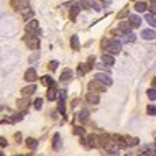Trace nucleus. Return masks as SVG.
I'll use <instances>...</instances> for the list:
<instances>
[{"label": "nucleus", "mask_w": 156, "mask_h": 156, "mask_svg": "<svg viewBox=\"0 0 156 156\" xmlns=\"http://www.w3.org/2000/svg\"><path fill=\"white\" fill-rule=\"evenodd\" d=\"M76 120L81 122V123H86V122H89V112H87V110H81Z\"/></svg>", "instance_id": "nucleus-23"}, {"label": "nucleus", "mask_w": 156, "mask_h": 156, "mask_svg": "<svg viewBox=\"0 0 156 156\" xmlns=\"http://www.w3.org/2000/svg\"><path fill=\"white\" fill-rule=\"evenodd\" d=\"M99 2H100V5H102V7H108L112 3V0H99Z\"/></svg>", "instance_id": "nucleus-42"}, {"label": "nucleus", "mask_w": 156, "mask_h": 156, "mask_svg": "<svg viewBox=\"0 0 156 156\" xmlns=\"http://www.w3.org/2000/svg\"><path fill=\"white\" fill-rule=\"evenodd\" d=\"M105 89H107V86H104V84L100 81H97L95 77L89 82V90H92V92H97V94H99V92H104Z\"/></svg>", "instance_id": "nucleus-4"}, {"label": "nucleus", "mask_w": 156, "mask_h": 156, "mask_svg": "<svg viewBox=\"0 0 156 156\" xmlns=\"http://www.w3.org/2000/svg\"><path fill=\"white\" fill-rule=\"evenodd\" d=\"M95 79H97V81H100L104 86H107V87H110L112 84H113L112 77H110L107 73H97V74H95Z\"/></svg>", "instance_id": "nucleus-6"}, {"label": "nucleus", "mask_w": 156, "mask_h": 156, "mask_svg": "<svg viewBox=\"0 0 156 156\" xmlns=\"http://www.w3.org/2000/svg\"><path fill=\"white\" fill-rule=\"evenodd\" d=\"M22 16H23V20H30L33 16V10L31 8H27L25 12H22Z\"/></svg>", "instance_id": "nucleus-32"}, {"label": "nucleus", "mask_w": 156, "mask_h": 156, "mask_svg": "<svg viewBox=\"0 0 156 156\" xmlns=\"http://www.w3.org/2000/svg\"><path fill=\"white\" fill-rule=\"evenodd\" d=\"M145 20L151 25V27H156V18H154L153 13H146V15H145Z\"/></svg>", "instance_id": "nucleus-29"}, {"label": "nucleus", "mask_w": 156, "mask_h": 156, "mask_svg": "<svg viewBox=\"0 0 156 156\" xmlns=\"http://www.w3.org/2000/svg\"><path fill=\"white\" fill-rule=\"evenodd\" d=\"M148 10H150V13L156 15V0H151V3L148 5Z\"/></svg>", "instance_id": "nucleus-36"}, {"label": "nucleus", "mask_w": 156, "mask_h": 156, "mask_svg": "<svg viewBox=\"0 0 156 156\" xmlns=\"http://www.w3.org/2000/svg\"><path fill=\"white\" fill-rule=\"evenodd\" d=\"M0 156H5V154H3V153H2V151H0Z\"/></svg>", "instance_id": "nucleus-47"}, {"label": "nucleus", "mask_w": 156, "mask_h": 156, "mask_svg": "<svg viewBox=\"0 0 156 156\" xmlns=\"http://www.w3.org/2000/svg\"><path fill=\"white\" fill-rule=\"evenodd\" d=\"M38 28H40V23H38V20H30L28 22V25L25 27V30H27V33H40L38 31Z\"/></svg>", "instance_id": "nucleus-11"}, {"label": "nucleus", "mask_w": 156, "mask_h": 156, "mask_svg": "<svg viewBox=\"0 0 156 156\" xmlns=\"http://www.w3.org/2000/svg\"><path fill=\"white\" fill-rule=\"evenodd\" d=\"M90 69H92V66H89V64H79V66H77V73H79V76H84L86 73H89Z\"/></svg>", "instance_id": "nucleus-25"}, {"label": "nucleus", "mask_w": 156, "mask_h": 156, "mask_svg": "<svg viewBox=\"0 0 156 156\" xmlns=\"http://www.w3.org/2000/svg\"><path fill=\"white\" fill-rule=\"evenodd\" d=\"M100 48H102L104 53L117 56V54L122 51V43L117 41V40H112V38H104V40L100 41Z\"/></svg>", "instance_id": "nucleus-1"}, {"label": "nucleus", "mask_w": 156, "mask_h": 156, "mask_svg": "<svg viewBox=\"0 0 156 156\" xmlns=\"http://www.w3.org/2000/svg\"><path fill=\"white\" fill-rule=\"evenodd\" d=\"M146 95H148V99L151 100V102H154V100H156V90L154 89H148V90H146Z\"/></svg>", "instance_id": "nucleus-33"}, {"label": "nucleus", "mask_w": 156, "mask_h": 156, "mask_svg": "<svg viewBox=\"0 0 156 156\" xmlns=\"http://www.w3.org/2000/svg\"><path fill=\"white\" fill-rule=\"evenodd\" d=\"M71 48H73L74 51H79V49H81V41H79V36L77 35L71 36Z\"/></svg>", "instance_id": "nucleus-22"}, {"label": "nucleus", "mask_w": 156, "mask_h": 156, "mask_svg": "<svg viewBox=\"0 0 156 156\" xmlns=\"http://www.w3.org/2000/svg\"><path fill=\"white\" fill-rule=\"evenodd\" d=\"M86 100L89 104H92V105H97L100 102V97H99V94H97V92H92V90H89L86 94Z\"/></svg>", "instance_id": "nucleus-10"}, {"label": "nucleus", "mask_w": 156, "mask_h": 156, "mask_svg": "<svg viewBox=\"0 0 156 156\" xmlns=\"http://www.w3.org/2000/svg\"><path fill=\"white\" fill-rule=\"evenodd\" d=\"M146 113H148V115H156V105H153V104H150L148 107H146Z\"/></svg>", "instance_id": "nucleus-34"}, {"label": "nucleus", "mask_w": 156, "mask_h": 156, "mask_svg": "<svg viewBox=\"0 0 156 156\" xmlns=\"http://www.w3.org/2000/svg\"><path fill=\"white\" fill-rule=\"evenodd\" d=\"M16 104H18V108H20V110H27L28 105H30V100H28V97H23V99H20Z\"/></svg>", "instance_id": "nucleus-24"}, {"label": "nucleus", "mask_w": 156, "mask_h": 156, "mask_svg": "<svg viewBox=\"0 0 156 156\" xmlns=\"http://www.w3.org/2000/svg\"><path fill=\"white\" fill-rule=\"evenodd\" d=\"M86 146H89V148H99V146H100L99 135H94V133H90L89 136H87V140H86Z\"/></svg>", "instance_id": "nucleus-5"}, {"label": "nucleus", "mask_w": 156, "mask_h": 156, "mask_svg": "<svg viewBox=\"0 0 156 156\" xmlns=\"http://www.w3.org/2000/svg\"><path fill=\"white\" fill-rule=\"evenodd\" d=\"M126 143H128V146H136L140 140L138 138H133V136H126Z\"/></svg>", "instance_id": "nucleus-31"}, {"label": "nucleus", "mask_w": 156, "mask_h": 156, "mask_svg": "<svg viewBox=\"0 0 156 156\" xmlns=\"http://www.w3.org/2000/svg\"><path fill=\"white\" fill-rule=\"evenodd\" d=\"M10 7L13 8L15 12H25L27 8H30V2L28 0H10Z\"/></svg>", "instance_id": "nucleus-3"}, {"label": "nucleus", "mask_w": 156, "mask_h": 156, "mask_svg": "<svg viewBox=\"0 0 156 156\" xmlns=\"http://www.w3.org/2000/svg\"><path fill=\"white\" fill-rule=\"evenodd\" d=\"M61 145H62V141H61V135L59 133H54L53 135V150H59L61 148Z\"/></svg>", "instance_id": "nucleus-20"}, {"label": "nucleus", "mask_w": 156, "mask_h": 156, "mask_svg": "<svg viewBox=\"0 0 156 156\" xmlns=\"http://www.w3.org/2000/svg\"><path fill=\"white\" fill-rule=\"evenodd\" d=\"M73 77H74L73 69H64V71L61 73V76H59V81L64 82V84H69L71 81H73Z\"/></svg>", "instance_id": "nucleus-7"}, {"label": "nucleus", "mask_w": 156, "mask_h": 156, "mask_svg": "<svg viewBox=\"0 0 156 156\" xmlns=\"http://www.w3.org/2000/svg\"><path fill=\"white\" fill-rule=\"evenodd\" d=\"M36 77H38V74H36V69H35V67H28V69L25 71V81L35 82Z\"/></svg>", "instance_id": "nucleus-9"}, {"label": "nucleus", "mask_w": 156, "mask_h": 156, "mask_svg": "<svg viewBox=\"0 0 156 156\" xmlns=\"http://www.w3.org/2000/svg\"><path fill=\"white\" fill-rule=\"evenodd\" d=\"M135 12H140V13H143V12L148 10V3L146 2H141V0H138V2H135Z\"/></svg>", "instance_id": "nucleus-18"}, {"label": "nucleus", "mask_w": 156, "mask_h": 156, "mask_svg": "<svg viewBox=\"0 0 156 156\" xmlns=\"http://www.w3.org/2000/svg\"><path fill=\"white\" fill-rule=\"evenodd\" d=\"M141 38L146 41H151L156 38V33H154V30H141Z\"/></svg>", "instance_id": "nucleus-17"}, {"label": "nucleus", "mask_w": 156, "mask_h": 156, "mask_svg": "<svg viewBox=\"0 0 156 156\" xmlns=\"http://www.w3.org/2000/svg\"><path fill=\"white\" fill-rule=\"evenodd\" d=\"M23 41L28 48L33 49V51H38V49H40V38H38L36 33H25Z\"/></svg>", "instance_id": "nucleus-2"}, {"label": "nucleus", "mask_w": 156, "mask_h": 156, "mask_svg": "<svg viewBox=\"0 0 156 156\" xmlns=\"http://www.w3.org/2000/svg\"><path fill=\"white\" fill-rule=\"evenodd\" d=\"M79 12H81V5H79V3H73V5L69 7V20L71 22H76Z\"/></svg>", "instance_id": "nucleus-8"}, {"label": "nucleus", "mask_w": 156, "mask_h": 156, "mask_svg": "<svg viewBox=\"0 0 156 156\" xmlns=\"http://www.w3.org/2000/svg\"><path fill=\"white\" fill-rule=\"evenodd\" d=\"M58 64H59V62H58V61H51V62H49V71H56L58 69Z\"/></svg>", "instance_id": "nucleus-38"}, {"label": "nucleus", "mask_w": 156, "mask_h": 156, "mask_svg": "<svg viewBox=\"0 0 156 156\" xmlns=\"http://www.w3.org/2000/svg\"><path fill=\"white\" fill-rule=\"evenodd\" d=\"M112 140L117 143L119 148H126L128 143H126V136H122V135H112Z\"/></svg>", "instance_id": "nucleus-12"}, {"label": "nucleus", "mask_w": 156, "mask_h": 156, "mask_svg": "<svg viewBox=\"0 0 156 156\" xmlns=\"http://www.w3.org/2000/svg\"><path fill=\"white\" fill-rule=\"evenodd\" d=\"M36 58H38V51H36V53H33V56L30 58V61H35V59H36Z\"/></svg>", "instance_id": "nucleus-45"}, {"label": "nucleus", "mask_w": 156, "mask_h": 156, "mask_svg": "<svg viewBox=\"0 0 156 156\" xmlns=\"http://www.w3.org/2000/svg\"><path fill=\"white\" fill-rule=\"evenodd\" d=\"M41 82H43L46 87H54V86H56V84H54V81H53V77H51V76H44V77L41 79Z\"/></svg>", "instance_id": "nucleus-26"}, {"label": "nucleus", "mask_w": 156, "mask_h": 156, "mask_svg": "<svg viewBox=\"0 0 156 156\" xmlns=\"http://www.w3.org/2000/svg\"><path fill=\"white\" fill-rule=\"evenodd\" d=\"M27 146L30 150H36V146H38V141L35 140V138H27Z\"/></svg>", "instance_id": "nucleus-28"}, {"label": "nucleus", "mask_w": 156, "mask_h": 156, "mask_svg": "<svg viewBox=\"0 0 156 156\" xmlns=\"http://www.w3.org/2000/svg\"><path fill=\"white\" fill-rule=\"evenodd\" d=\"M22 119H23V117H22V113H15V115H13V119H12V122H20Z\"/></svg>", "instance_id": "nucleus-40"}, {"label": "nucleus", "mask_w": 156, "mask_h": 156, "mask_svg": "<svg viewBox=\"0 0 156 156\" xmlns=\"http://www.w3.org/2000/svg\"><path fill=\"white\" fill-rule=\"evenodd\" d=\"M151 86H153V89H156V77L153 79V81H151Z\"/></svg>", "instance_id": "nucleus-46"}, {"label": "nucleus", "mask_w": 156, "mask_h": 156, "mask_svg": "<svg viewBox=\"0 0 156 156\" xmlns=\"http://www.w3.org/2000/svg\"><path fill=\"white\" fill-rule=\"evenodd\" d=\"M35 90H36V86H27V87H23L22 89V95L23 97H30V95H33L35 94Z\"/></svg>", "instance_id": "nucleus-21"}, {"label": "nucleus", "mask_w": 156, "mask_h": 156, "mask_svg": "<svg viewBox=\"0 0 156 156\" xmlns=\"http://www.w3.org/2000/svg\"><path fill=\"white\" fill-rule=\"evenodd\" d=\"M100 59H102V62H104L105 66H113V64H115V56H113V54L104 53Z\"/></svg>", "instance_id": "nucleus-16"}, {"label": "nucleus", "mask_w": 156, "mask_h": 156, "mask_svg": "<svg viewBox=\"0 0 156 156\" xmlns=\"http://www.w3.org/2000/svg\"><path fill=\"white\" fill-rule=\"evenodd\" d=\"M15 140L18 141V143L22 141V133H16V135H15Z\"/></svg>", "instance_id": "nucleus-44"}, {"label": "nucleus", "mask_w": 156, "mask_h": 156, "mask_svg": "<svg viewBox=\"0 0 156 156\" xmlns=\"http://www.w3.org/2000/svg\"><path fill=\"white\" fill-rule=\"evenodd\" d=\"M123 41H125V43H135V41H136V36H135L133 33H130V35L123 36Z\"/></svg>", "instance_id": "nucleus-30"}, {"label": "nucleus", "mask_w": 156, "mask_h": 156, "mask_svg": "<svg viewBox=\"0 0 156 156\" xmlns=\"http://www.w3.org/2000/svg\"><path fill=\"white\" fill-rule=\"evenodd\" d=\"M16 156H23V154H16Z\"/></svg>", "instance_id": "nucleus-49"}, {"label": "nucleus", "mask_w": 156, "mask_h": 156, "mask_svg": "<svg viewBox=\"0 0 156 156\" xmlns=\"http://www.w3.org/2000/svg\"><path fill=\"white\" fill-rule=\"evenodd\" d=\"M117 28H119V30L123 33V36H125V35H130V33H132V30H133V27L130 25V22H120Z\"/></svg>", "instance_id": "nucleus-14"}, {"label": "nucleus", "mask_w": 156, "mask_h": 156, "mask_svg": "<svg viewBox=\"0 0 156 156\" xmlns=\"http://www.w3.org/2000/svg\"><path fill=\"white\" fill-rule=\"evenodd\" d=\"M128 15H130V13H128V7H125L123 10H122V12H120V13L117 15V16H119V18L122 20V18H125V16H128Z\"/></svg>", "instance_id": "nucleus-37"}, {"label": "nucleus", "mask_w": 156, "mask_h": 156, "mask_svg": "<svg viewBox=\"0 0 156 156\" xmlns=\"http://www.w3.org/2000/svg\"><path fill=\"white\" fill-rule=\"evenodd\" d=\"M7 145H8V143H7V140H5L3 136H0V148H5Z\"/></svg>", "instance_id": "nucleus-41"}, {"label": "nucleus", "mask_w": 156, "mask_h": 156, "mask_svg": "<svg viewBox=\"0 0 156 156\" xmlns=\"http://www.w3.org/2000/svg\"><path fill=\"white\" fill-rule=\"evenodd\" d=\"M112 35H113V36H123V33H122L119 28H113V30H112Z\"/></svg>", "instance_id": "nucleus-39"}, {"label": "nucleus", "mask_w": 156, "mask_h": 156, "mask_svg": "<svg viewBox=\"0 0 156 156\" xmlns=\"http://www.w3.org/2000/svg\"><path fill=\"white\" fill-rule=\"evenodd\" d=\"M23 156H31V154H23Z\"/></svg>", "instance_id": "nucleus-48"}, {"label": "nucleus", "mask_w": 156, "mask_h": 156, "mask_svg": "<svg viewBox=\"0 0 156 156\" xmlns=\"http://www.w3.org/2000/svg\"><path fill=\"white\" fill-rule=\"evenodd\" d=\"M58 95H59V90L56 89V86H54V87H49L48 92H46V99H48V100H54Z\"/></svg>", "instance_id": "nucleus-19"}, {"label": "nucleus", "mask_w": 156, "mask_h": 156, "mask_svg": "<svg viewBox=\"0 0 156 156\" xmlns=\"http://www.w3.org/2000/svg\"><path fill=\"white\" fill-rule=\"evenodd\" d=\"M104 150L107 151L108 154H117V153H119V150H120V148H119V146H117V143L112 140L110 143H107V145L104 146Z\"/></svg>", "instance_id": "nucleus-15"}, {"label": "nucleus", "mask_w": 156, "mask_h": 156, "mask_svg": "<svg viewBox=\"0 0 156 156\" xmlns=\"http://www.w3.org/2000/svg\"><path fill=\"white\" fill-rule=\"evenodd\" d=\"M128 22L133 28H138V27H141V16L136 15V13H130L128 15Z\"/></svg>", "instance_id": "nucleus-13"}, {"label": "nucleus", "mask_w": 156, "mask_h": 156, "mask_svg": "<svg viewBox=\"0 0 156 156\" xmlns=\"http://www.w3.org/2000/svg\"><path fill=\"white\" fill-rule=\"evenodd\" d=\"M154 146H156V141H154Z\"/></svg>", "instance_id": "nucleus-50"}, {"label": "nucleus", "mask_w": 156, "mask_h": 156, "mask_svg": "<svg viewBox=\"0 0 156 156\" xmlns=\"http://www.w3.org/2000/svg\"><path fill=\"white\" fill-rule=\"evenodd\" d=\"M73 133L74 135H77V136H81V138H84L86 136V128H84V126H74V130H73Z\"/></svg>", "instance_id": "nucleus-27"}, {"label": "nucleus", "mask_w": 156, "mask_h": 156, "mask_svg": "<svg viewBox=\"0 0 156 156\" xmlns=\"http://www.w3.org/2000/svg\"><path fill=\"white\" fill-rule=\"evenodd\" d=\"M94 61H95V56H89V59H87V64H89V66H94Z\"/></svg>", "instance_id": "nucleus-43"}, {"label": "nucleus", "mask_w": 156, "mask_h": 156, "mask_svg": "<svg viewBox=\"0 0 156 156\" xmlns=\"http://www.w3.org/2000/svg\"><path fill=\"white\" fill-rule=\"evenodd\" d=\"M33 107H35L36 110H40V108L43 107V99H40V97H38V99L35 100V102H33Z\"/></svg>", "instance_id": "nucleus-35"}]
</instances>
